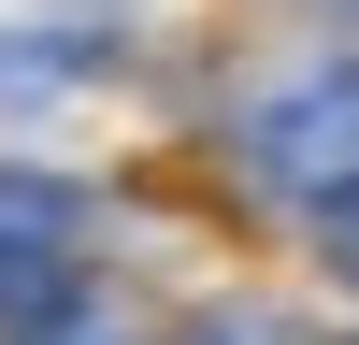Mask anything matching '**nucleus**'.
I'll list each match as a JSON object with an SVG mask.
<instances>
[{
    "label": "nucleus",
    "instance_id": "obj_1",
    "mask_svg": "<svg viewBox=\"0 0 359 345\" xmlns=\"http://www.w3.org/2000/svg\"><path fill=\"white\" fill-rule=\"evenodd\" d=\"M86 316V201L57 172H0V345H57Z\"/></svg>",
    "mask_w": 359,
    "mask_h": 345
},
{
    "label": "nucleus",
    "instance_id": "obj_2",
    "mask_svg": "<svg viewBox=\"0 0 359 345\" xmlns=\"http://www.w3.org/2000/svg\"><path fill=\"white\" fill-rule=\"evenodd\" d=\"M230 144H245V187H273V201H345V187H359V58L273 86Z\"/></svg>",
    "mask_w": 359,
    "mask_h": 345
},
{
    "label": "nucleus",
    "instance_id": "obj_3",
    "mask_svg": "<svg viewBox=\"0 0 359 345\" xmlns=\"http://www.w3.org/2000/svg\"><path fill=\"white\" fill-rule=\"evenodd\" d=\"M187 345H287V316H201Z\"/></svg>",
    "mask_w": 359,
    "mask_h": 345
},
{
    "label": "nucleus",
    "instance_id": "obj_4",
    "mask_svg": "<svg viewBox=\"0 0 359 345\" xmlns=\"http://www.w3.org/2000/svg\"><path fill=\"white\" fill-rule=\"evenodd\" d=\"M331 273H345V288H359V187H345V201H331Z\"/></svg>",
    "mask_w": 359,
    "mask_h": 345
}]
</instances>
